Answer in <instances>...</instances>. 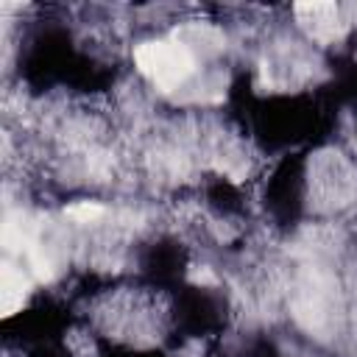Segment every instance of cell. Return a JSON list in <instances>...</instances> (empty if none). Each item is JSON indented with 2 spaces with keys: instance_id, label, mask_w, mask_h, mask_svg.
<instances>
[{
  "instance_id": "obj_1",
  "label": "cell",
  "mask_w": 357,
  "mask_h": 357,
  "mask_svg": "<svg viewBox=\"0 0 357 357\" xmlns=\"http://www.w3.org/2000/svg\"><path fill=\"white\" fill-rule=\"evenodd\" d=\"M92 326L128 349H145L170 329V298L153 287H109L89 301Z\"/></svg>"
}]
</instances>
